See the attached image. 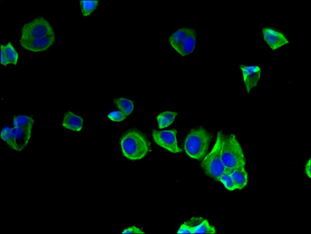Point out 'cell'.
I'll return each instance as SVG.
<instances>
[{"label":"cell","mask_w":311,"mask_h":234,"mask_svg":"<svg viewBox=\"0 0 311 234\" xmlns=\"http://www.w3.org/2000/svg\"><path fill=\"white\" fill-rule=\"evenodd\" d=\"M122 154L131 161H138L147 156L150 143L143 133L132 130L125 133L121 139Z\"/></svg>","instance_id":"1"},{"label":"cell","mask_w":311,"mask_h":234,"mask_svg":"<svg viewBox=\"0 0 311 234\" xmlns=\"http://www.w3.org/2000/svg\"><path fill=\"white\" fill-rule=\"evenodd\" d=\"M212 136L204 127L190 130L184 140V150L191 159L203 160L208 152Z\"/></svg>","instance_id":"2"},{"label":"cell","mask_w":311,"mask_h":234,"mask_svg":"<svg viewBox=\"0 0 311 234\" xmlns=\"http://www.w3.org/2000/svg\"><path fill=\"white\" fill-rule=\"evenodd\" d=\"M225 136L222 132H218L216 142L201 164V167L206 175L217 182H220L221 176L227 170L223 165L222 159Z\"/></svg>","instance_id":"3"},{"label":"cell","mask_w":311,"mask_h":234,"mask_svg":"<svg viewBox=\"0 0 311 234\" xmlns=\"http://www.w3.org/2000/svg\"><path fill=\"white\" fill-rule=\"evenodd\" d=\"M222 159L226 169L234 170L238 168H245L246 159L236 135L230 134L225 136Z\"/></svg>","instance_id":"4"},{"label":"cell","mask_w":311,"mask_h":234,"mask_svg":"<svg viewBox=\"0 0 311 234\" xmlns=\"http://www.w3.org/2000/svg\"><path fill=\"white\" fill-rule=\"evenodd\" d=\"M33 125L14 126L13 129L5 127L1 132V138L11 148L21 151L26 148L31 137Z\"/></svg>","instance_id":"5"},{"label":"cell","mask_w":311,"mask_h":234,"mask_svg":"<svg viewBox=\"0 0 311 234\" xmlns=\"http://www.w3.org/2000/svg\"><path fill=\"white\" fill-rule=\"evenodd\" d=\"M50 36H56L53 27L45 18L38 17L22 27L20 41L41 39Z\"/></svg>","instance_id":"6"},{"label":"cell","mask_w":311,"mask_h":234,"mask_svg":"<svg viewBox=\"0 0 311 234\" xmlns=\"http://www.w3.org/2000/svg\"><path fill=\"white\" fill-rule=\"evenodd\" d=\"M152 138L157 145L166 149L172 153H178L182 151L177 144V131L176 130L158 131L152 130Z\"/></svg>","instance_id":"7"},{"label":"cell","mask_w":311,"mask_h":234,"mask_svg":"<svg viewBox=\"0 0 311 234\" xmlns=\"http://www.w3.org/2000/svg\"><path fill=\"white\" fill-rule=\"evenodd\" d=\"M56 36H50L41 39L20 41L22 48L33 53H42L46 51L53 46L56 42Z\"/></svg>","instance_id":"8"},{"label":"cell","mask_w":311,"mask_h":234,"mask_svg":"<svg viewBox=\"0 0 311 234\" xmlns=\"http://www.w3.org/2000/svg\"><path fill=\"white\" fill-rule=\"evenodd\" d=\"M242 71L243 79L247 92L250 94L253 88L258 85L261 76V69L260 66H247L245 65L240 66Z\"/></svg>","instance_id":"9"},{"label":"cell","mask_w":311,"mask_h":234,"mask_svg":"<svg viewBox=\"0 0 311 234\" xmlns=\"http://www.w3.org/2000/svg\"><path fill=\"white\" fill-rule=\"evenodd\" d=\"M264 41L273 51L278 50L290 42L282 32L271 28H266L262 30Z\"/></svg>","instance_id":"10"},{"label":"cell","mask_w":311,"mask_h":234,"mask_svg":"<svg viewBox=\"0 0 311 234\" xmlns=\"http://www.w3.org/2000/svg\"><path fill=\"white\" fill-rule=\"evenodd\" d=\"M193 229L192 233H217V230L210 225L208 220L201 217H193L187 221Z\"/></svg>","instance_id":"11"},{"label":"cell","mask_w":311,"mask_h":234,"mask_svg":"<svg viewBox=\"0 0 311 234\" xmlns=\"http://www.w3.org/2000/svg\"><path fill=\"white\" fill-rule=\"evenodd\" d=\"M84 120L81 116L75 115L72 111L65 113L62 126L65 129L75 132H80L83 130Z\"/></svg>","instance_id":"12"},{"label":"cell","mask_w":311,"mask_h":234,"mask_svg":"<svg viewBox=\"0 0 311 234\" xmlns=\"http://www.w3.org/2000/svg\"><path fill=\"white\" fill-rule=\"evenodd\" d=\"M1 64L7 66L8 64L16 65L18 61V54L9 42L7 45H1Z\"/></svg>","instance_id":"13"},{"label":"cell","mask_w":311,"mask_h":234,"mask_svg":"<svg viewBox=\"0 0 311 234\" xmlns=\"http://www.w3.org/2000/svg\"><path fill=\"white\" fill-rule=\"evenodd\" d=\"M192 29L190 28H182L177 30L169 39L170 45L177 53L180 54L182 45L184 44L185 40L189 34Z\"/></svg>","instance_id":"14"},{"label":"cell","mask_w":311,"mask_h":234,"mask_svg":"<svg viewBox=\"0 0 311 234\" xmlns=\"http://www.w3.org/2000/svg\"><path fill=\"white\" fill-rule=\"evenodd\" d=\"M231 176L236 183L237 189L241 190L247 186L248 182V175L245 168L234 169Z\"/></svg>","instance_id":"15"},{"label":"cell","mask_w":311,"mask_h":234,"mask_svg":"<svg viewBox=\"0 0 311 234\" xmlns=\"http://www.w3.org/2000/svg\"><path fill=\"white\" fill-rule=\"evenodd\" d=\"M177 115L176 112L171 111H166L159 114L157 116V121L160 129L170 126L176 119Z\"/></svg>","instance_id":"16"},{"label":"cell","mask_w":311,"mask_h":234,"mask_svg":"<svg viewBox=\"0 0 311 234\" xmlns=\"http://www.w3.org/2000/svg\"><path fill=\"white\" fill-rule=\"evenodd\" d=\"M196 43V33L195 29L192 30L189 34L188 35L186 40H185L184 44L182 45L181 50V54L182 56L189 55L192 53L195 50Z\"/></svg>","instance_id":"17"},{"label":"cell","mask_w":311,"mask_h":234,"mask_svg":"<svg viewBox=\"0 0 311 234\" xmlns=\"http://www.w3.org/2000/svg\"><path fill=\"white\" fill-rule=\"evenodd\" d=\"M114 103L127 116L131 115L134 110V104L133 101L126 98H119L114 100Z\"/></svg>","instance_id":"18"},{"label":"cell","mask_w":311,"mask_h":234,"mask_svg":"<svg viewBox=\"0 0 311 234\" xmlns=\"http://www.w3.org/2000/svg\"><path fill=\"white\" fill-rule=\"evenodd\" d=\"M232 170L230 169H227L220 178V182L223 184L226 189L230 190V191H234V190L237 189L236 183H235L233 177L231 176Z\"/></svg>","instance_id":"19"},{"label":"cell","mask_w":311,"mask_h":234,"mask_svg":"<svg viewBox=\"0 0 311 234\" xmlns=\"http://www.w3.org/2000/svg\"><path fill=\"white\" fill-rule=\"evenodd\" d=\"M81 8L83 15L84 16H88L92 14V13L94 12L95 10L97 9L98 5H99V1H95V0H83L80 2Z\"/></svg>","instance_id":"20"},{"label":"cell","mask_w":311,"mask_h":234,"mask_svg":"<svg viewBox=\"0 0 311 234\" xmlns=\"http://www.w3.org/2000/svg\"><path fill=\"white\" fill-rule=\"evenodd\" d=\"M13 126H29L33 125L34 120L31 116L19 115L13 118Z\"/></svg>","instance_id":"21"},{"label":"cell","mask_w":311,"mask_h":234,"mask_svg":"<svg viewBox=\"0 0 311 234\" xmlns=\"http://www.w3.org/2000/svg\"><path fill=\"white\" fill-rule=\"evenodd\" d=\"M108 117L111 121L119 122L124 121L127 116L121 111H113L108 113Z\"/></svg>","instance_id":"22"},{"label":"cell","mask_w":311,"mask_h":234,"mask_svg":"<svg viewBox=\"0 0 311 234\" xmlns=\"http://www.w3.org/2000/svg\"><path fill=\"white\" fill-rule=\"evenodd\" d=\"M193 229L192 227L188 224L187 222L184 223L181 225L179 230H177V233H192Z\"/></svg>","instance_id":"23"},{"label":"cell","mask_w":311,"mask_h":234,"mask_svg":"<svg viewBox=\"0 0 311 234\" xmlns=\"http://www.w3.org/2000/svg\"><path fill=\"white\" fill-rule=\"evenodd\" d=\"M122 233H145L140 228L136 226L130 227L125 229Z\"/></svg>","instance_id":"24"},{"label":"cell","mask_w":311,"mask_h":234,"mask_svg":"<svg viewBox=\"0 0 311 234\" xmlns=\"http://www.w3.org/2000/svg\"><path fill=\"white\" fill-rule=\"evenodd\" d=\"M304 171L308 178H311V160H308L306 165L305 166Z\"/></svg>","instance_id":"25"}]
</instances>
